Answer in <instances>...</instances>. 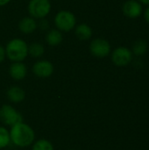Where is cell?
<instances>
[{"mask_svg":"<svg viewBox=\"0 0 149 150\" xmlns=\"http://www.w3.org/2000/svg\"><path fill=\"white\" fill-rule=\"evenodd\" d=\"M11 142L19 148H26L34 142L35 134L33 129L25 123L20 122L11 127L10 131Z\"/></svg>","mask_w":149,"mask_h":150,"instance_id":"obj_1","label":"cell"},{"mask_svg":"<svg viewBox=\"0 0 149 150\" xmlns=\"http://www.w3.org/2000/svg\"><path fill=\"white\" fill-rule=\"evenodd\" d=\"M4 48L6 56L13 62H23L28 55V45L19 38L11 40Z\"/></svg>","mask_w":149,"mask_h":150,"instance_id":"obj_2","label":"cell"},{"mask_svg":"<svg viewBox=\"0 0 149 150\" xmlns=\"http://www.w3.org/2000/svg\"><path fill=\"white\" fill-rule=\"evenodd\" d=\"M54 25L56 29L61 32H69L76 27V18L69 11H61L54 17Z\"/></svg>","mask_w":149,"mask_h":150,"instance_id":"obj_3","label":"cell"},{"mask_svg":"<svg viewBox=\"0 0 149 150\" xmlns=\"http://www.w3.org/2000/svg\"><path fill=\"white\" fill-rule=\"evenodd\" d=\"M51 11L49 0H30L28 4V12L35 19L46 18Z\"/></svg>","mask_w":149,"mask_h":150,"instance_id":"obj_4","label":"cell"},{"mask_svg":"<svg viewBox=\"0 0 149 150\" xmlns=\"http://www.w3.org/2000/svg\"><path fill=\"white\" fill-rule=\"evenodd\" d=\"M111 59L114 65L118 67H126L132 63L133 60V54L130 48L121 46L116 47L112 52Z\"/></svg>","mask_w":149,"mask_h":150,"instance_id":"obj_5","label":"cell"},{"mask_svg":"<svg viewBox=\"0 0 149 150\" xmlns=\"http://www.w3.org/2000/svg\"><path fill=\"white\" fill-rule=\"evenodd\" d=\"M0 120L6 126L12 127L18 123L23 122V117L13 106L4 105L0 108Z\"/></svg>","mask_w":149,"mask_h":150,"instance_id":"obj_6","label":"cell"},{"mask_svg":"<svg viewBox=\"0 0 149 150\" xmlns=\"http://www.w3.org/2000/svg\"><path fill=\"white\" fill-rule=\"evenodd\" d=\"M90 54L97 58H105L111 54L112 47L107 40L97 38L90 42Z\"/></svg>","mask_w":149,"mask_h":150,"instance_id":"obj_7","label":"cell"},{"mask_svg":"<svg viewBox=\"0 0 149 150\" xmlns=\"http://www.w3.org/2000/svg\"><path fill=\"white\" fill-rule=\"evenodd\" d=\"M123 14L129 18H137L143 14V5L138 0H127L122 6Z\"/></svg>","mask_w":149,"mask_h":150,"instance_id":"obj_8","label":"cell"},{"mask_svg":"<svg viewBox=\"0 0 149 150\" xmlns=\"http://www.w3.org/2000/svg\"><path fill=\"white\" fill-rule=\"evenodd\" d=\"M32 73L40 78H47L49 77L54 72V65L52 62L47 60H40L36 62L32 68Z\"/></svg>","mask_w":149,"mask_h":150,"instance_id":"obj_9","label":"cell"},{"mask_svg":"<svg viewBox=\"0 0 149 150\" xmlns=\"http://www.w3.org/2000/svg\"><path fill=\"white\" fill-rule=\"evenodd\" d=\"M9 74L11 77L16 81L22 80L27 74V68L22 62H16L11 64L9 68Z\"/></svg>","mask_w":149,"mask_h":150,"instance_id":"obj_10","label":"cell"},{"mask_svg":"<svg viewBox=\"0 0 149 150\" xmlns=\"http://www.w3.org/2000/svg\"><path fill=\"white\" fill-rule=\"evenodd\" d=\"M37 21L35 18L30 17L23 18L18 23V29L21 33L29 34L33 33L37 29Z\"/></svg>","mask_w":149,"mask_h":150,"instance_id":"obj_11","label":"cell"},{"mask_svg":"<svg viewBox=\"0 0 149 150\" xmlns=\"http://www.w3.org/2000/svg\"><path fill=\"white\" fill-rule=\"evenodd\" d=\"M6 95H7L8 99L11 102L15 103V104L22 102L25 98V91L21 87L16 86V85L10 87L6 91Z\"/></svg>","mask_w":149,"mask_h":150,"instance_id":"obj_12","label":"cell"},{"mask_svg":"<svg viewBox=\"0 0 149 150\" xmlns=\"http://www.w3.org/2000/svg\"><path fill=\"white\" fill-rule=\"evenodd\" d=\"M92 28L87 24H80L75 27V33L76 37L82 40H87L92 36Z\"/></svg>","mask_w":149,"mask_h":150,"instance_id":"obj_13","label":"cell"},{"mask_svg":"<svg viewBox=\"0 0 149 150\" xmlns=\"http://www.w3.org/2000/svg\"><path fill=\"white\" fill-rule=\"evenodd\" d=\"M63 40V35L58 29H51L46 35V41L50 46H57Z\"/></svg>","mask_w":149,"mask_h":150,"instance_id":"obj_14","label":"cell"},{"mask_svg":"<svg viewBox=\"0 0 149 150\" xmlns=\"http://www.w3.org/2000/svg\"><path fill=\"white\" fill-rule=\"evenodd\" d=\"M148 49V42L143 39H139L134 41L133 47H132V53L133 55L137 57H141L144 55Z\"/></svg>","mask_w":149,"mask_h":150,"instance_id":"obj_15","label":"cell"},{"mask_svg":"<svg viewBox=\"0 0 149 150\" xmlns=\"http://www.w3.org/2000/svg\"><path fill=\"white\" fill-rule=\"evenodd\" d=\"M45 53L44 46L40 42H32L28 46V54L33 58H40Z\"/></svg>","mask_w":149,"mask_h":150,"instance_id":"obj_16","label":"cell"},{"mask_svg":"<svg viewBox=\"0 0 149 150\" xmlns=\"http://www.w3.org/2000/svg\"><path fill=\"white\" fill-rule=\"evenodd\" d=\"M11 142L10 132L4 127H0V149L6 148Z\"/></svg>","mask_w":149,"mask_h":150,"instance_id":"obj_17","label":"cell"},{"mask_svg":"<svg viewBox=\"0 0 149 150\" xmlns=\"http://www.w3.org/2000/svg\"><path fill=\"white\" fill-rule=\"evenodd\" d=\"M32 150H54L53 144L47 140L40 139L33 143Z\"/></svg>","mask_w":149,"mask_h":150,"instance_id":"obj_18","label":"cell"},{"mask_svg":"<svg viewBox=\"0 0 149 150\" xmlns=\"http://www.w3.org/2000/svg\"><path fill=\"white\" fill-rule=\"evenodd\" d=\"M37 26L42 30V31H46L49 28V22L47 19H46L45 18H40L39 23H37Z\"/></svg>","mask_w":149,"mask_h":150,"instance_id":"obj_19","label":"cell"},{"mask_svg":"<svg viewBox=\"0 0 149 150\" xmlns=\"http://www.w3.org/2000/svg\"><path fill=\"white\" fill-rule=\"evenodd\" d=\"M5 57H6L5 48L0 45V63H1L2 62H4V58H5Z\"/></svg>","mask_w":149,"mask_h":150,"instance_id":"obj_20","label":"cell"},{"mask_svg":"<svg viewBox=\"0 0 149 150\" xmlns=\"http://www.w3.org/2000/svg\"><path fill=\"white\" fill-rule=\"evenodd\" d=\"M143 16H144V18H145L146 22L149 25V6H148L146 8L145 11H143Z\"/></svg>","mask_w":149,"mask_h":150,"instance_id":"obj_21","label":"cell"},{"mask_svg":"<svg viewBox=\"0 0 149 150\" xmlns=\"http://www.w3.org/2000/svg\"><path fill=\"white\" fill-rule=\"evenodd\" d=\"M142 5H147V6H149V0H138Z\"/></svg>","mask_w":149,"mask_h":150,"instance_id":"obj_22","label":"cell"},{"mask_svg":"<svg viewBox=\"0 0 149 150\" xmlns=\"http://www.w3.org/2000/svg\"><path fill=\"white\" fill-rule=\"evenodd\" d=\"M11 0H0V6H3V5H5L7 4Z\"/></svg>","mask_w":149,"mask_h":150,"instance_id":"obj_23","label":"cell"},{"mask_svg":"<svg viewBox=\"0 0 149 150\" xmlns=\"http://www.w3.org/2000/svg\"><path fill=\"white\" fill-rule=\"evenodd\" d=\"M148 37H149V34H148Z\"/></svg>","mask_w":149,"mask_h":150,"instance_id":"obj_24","label":"cell"}]
</instances>
